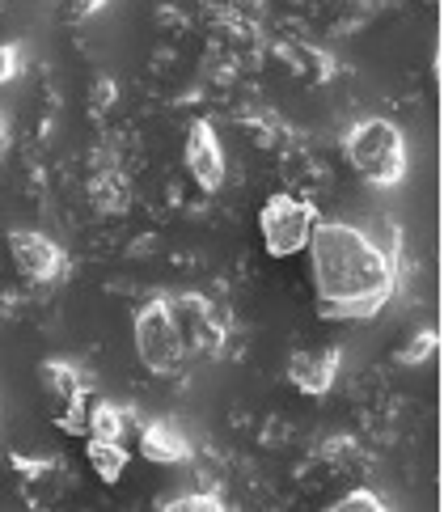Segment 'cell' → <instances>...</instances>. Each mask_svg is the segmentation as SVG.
I'll return each instance as SVG.
<instances>
[{"mask_svg":"<svg viewBox=\"0 0 444 512\" xmlns=\"http://www.w3.org/2000/svg\"><path fill=\"white\" fill-rule=\"evenodd\" d=\"M313 284L326 318H373L398 288V267L368 242L360 225L318 221L309 233Z\"/></svg>","mask_w":444,"mask_h":512,"instance_id":"cell-1","label":"cell"},{"mask_svg":"<svg viewBox=\"0 0 444 512\" xmlns=\"http://www.w3.org/2000/svg\"><path fill=\"white\" fill-rule=\"evenodd\" d=\"M343 153L368 187H398L406 178V136L390 119H360L347 132Z\"/></svg>","mask_w":444,"mask_h":512,"instance_id":"cell-2","label":"cell"},{"mask_svg":"<svg viewBox=\"0 0 444 512\" xmlns=\"http://www.w3.org/2000/svg\"><path fill=\"white\" fill-rule=\"evenodd\" d=\"M165 309H170V322L182 339L187 360L191 356H216L220 347H225L229 322L216 309L212 297H203V292H170V297H165Z\"/></svg>","mask_w":444,"mask_h":512,"instance_id":"cell-3","label":"cell"},{"mask_svg":"<svg viewBox=\"0 0 444 512\" xmlns=\"http://www.w3.org/2000/svg\"><path fill=\"white\" fill-rule=\"evenodd\" d=\"M318 225V208L309 204L301 195H271L263 212H258V233H263V246L267 254L275 259H292V254H301L309 246V233Z\"/></svg>","mask_w":444,"mask_h":512,"instance_id":"cell-4","label":"cell"},{"mask_svg":"<svg viewBox=\"0 0 444 512\" xmlns=\"http://www.w3.org/2000/svg\"><path fill=\"white\" fill-rule=\"evenodd\" d=\"M136 356L148 373L170 377L187 364V352H182V339L170 322V309H165V297H153L136 309Z\"/></svg>","mask_w":444,"mask_h":512,"instance_id":"cell-5","label":"cell"},{"mask_svg":"<svg viewBox=\"0 0 444 512\" xmlns=\"http://www.w3.org/2000/svg\"><path fill=\"white\" fill-rule=\"evenodd\" d=\"M9 254H13L17 271H22L30 284H55V280H64V271H68L64 246L51 242V237L39 233V229H13L9 233Z\"/></svg>","mask_w":444,"mask_h":512,"instance_id":"cell-6","label":"cell"},{"mask_svg":"<svg viewBox=\"0 0 444 512\" xmlns=\"http://www.w3.org/2000/svg\"><path fill=\"white\" fill-rule=\"evenodd\" d=\"M182 157H187V174L199 182V191H220L225 187V144H220L216 127L208 119H195L191 132H187V149H182Z\"/></svg>","mask_w":444,"mask_h":512,"instance_id":"cell-7","label":"cell"},{"mask_svg":"<svg viewBox=\"0 0 444 512\" xmlns=\"http://www.w3.org/2000/svg\"><path fill=\"white\" fill-rule=\"evenodd\" d=\"M339 360H343V352L335 343L330 347H305V352H292V360H288V381L301 394H309V398H322V394H330V386H335V377H339Z\"/></svg>","mask_w":444,"mask_h":512,"instance_id":"cell-8","label":"cell"},{"mask_svg":"<svg viewBox=\"0 0 444 512\" xmlns=\"http://www.w3.org/2000/svg\"><path fill=\"white\" fill-rule=\"evenodd\" d=\"M136 441H140V453L157 466H178L191 457L187 432H182L174 419H148V424L136 428Z\"/></svg>","mask_w":444,"mask_h":512,"instance_id":"cell-9","label":"cell"},{"mask_svg":"<svg viewBox=\"0 0 444 512\" xmlns=\"http://www.w3.org/2000/svg\"><path fill=\"white\" fill-rule=\"evenodd\" d=\"M140 428V419L127 411V407H115V402H89V424H85V436H98V441H123Z\"/></svg>","mask_w":444,"mask_h":512,"instance_id":"cell-10","label":"cell"},{"mask_svg":"<svg viewBox=\"0 0 444 512\" xmlns=\"http://www.w3.org/2000/svg\"><path fill=\"white\" fill-rule=\"evenodd\" d=\"M39 381H43V390L55 398V407H64V402L89 394V377L72 360H43Z\"/></svg>","mask_w":444,"mask_h":512,"instance_id":"cell-11","label":"cell"},{"mask_svg":"<svg viewBox=\"0 0 444 512\" xmlns=\"http://www.w3.org/2000/svg\"><path fill=\"white\" fill-rule=\"evenodd\" d=\"M89 204H94L102 216L127 212V204H132V182H127V174L98 170L94 178H89Z\"/></svg>","mask_w":444,"mask_h":512,"instance_id":"cell-12","label":"cell"},{"mask_svg":"<svg viewBox=\"0 0 444 512\" xmlns=\"http://www.w3.org/2000/svg\"><path fill=\"white\" fill-rule=\"evenodd\" d=\"M85 462L94 466V474H98L102 483H119L123 470H127V445L123 441H98V436H89Z\"/></svg>","mask_w":444,"mask_h":512,"instance_id":"cell-13","label":"cell"},{"mask_svg":"<svg viewBox=\"0 0 444 512\" xmlns=\"http://www.w3.org/2000/svg\"><path fill=\"white\" fill-rule=\"evenodd\" d=\"M161 508H170V512H220V508H225V500H220L216 491H191V496L161 500Z\"/></svg>","mask_w":444,"mask_h":512,"instance_id":"cell-14","label":"cell"},{"mask_svg":"<svg viewBox=\"0 0 444 512\" xmlns=\"http://www.w3.org/2000/svg\"><path fill=\"white\" fill-rule=\"evenodd\" d=\"M335 512H385V500L368 487H351L343 500H335Z\"/></svg>","mask_w":444,"mask_h":512,"instance_id":"cell-15","label":"cell"},{"mask_svg":"<svg viewBox=\"0 0 444 512\" xmlns=\"http://www.w3.org/2000/svg\"><path fill=\"white\" fill-rule=\"evenodd\" d=\"M22 68H26V47L22 43H0V85L17 81Z\"/></svg>","mask_w":444,"mask_h":512,"instance_id":"cell-16","label":"cell"},{"mask_svg":"<svg viewBox=\"0 0 444 512\" xmlns=\"http://www.w3.org/2000/svg\"><path fill=\"white\" fill-rule=\"evenodd\" d=\"M432 352H436V331H419V335L398 352V360H402V364H423Z\"/></svg>","mask_w":444,"mask_h":512,"instance_id":"cell-17","label":"cell"},{"mask_svg":"<svg viewBox=\"0 0 444 512\" xmlns=\"http://www.w3.org/2000/svg\"><path fill=\"white\" fill-rule=\"evenodd\" d=\"M119 98V89H115V81H110V77H98V85H94V111L102 115L106 111V106L110 102H115Z\"/></svg>","mask_w":444,"mask_h":512,"instance_id":"cell-18","label":"cell"},{"mask_svg":"<svg viewBox=\"0 0 444 512\" xmlns=\"http://www.w3.org/2000/svg\"><path fill=\"white\" fill-rule=\"evenodd\" d=\"M102 5H106V0H68V13L72 17H94Z\"/></svg>","mask_w":444,"mask_h":512,"instance_id":"cell-19","label":"cell"},{"mask_svg":"<svg viewBox=\"0 0 444 512\" xmlns=\"http://www.w3.org/2000/svg\"><path fill=\"white\" fill-rule=\"evenodd\" d=\"M0 140H5V115H0Z\"/></svg>","mask_w":444,"mask_h":512,"instance_id":"cell-20","label":"cell"},{"mask_svg":"<svg viewBox=\"0 0 444 512\" xmlns=\"http://www.w3.org/2000/svg\"><path fill=\"white\" fill-rule=\"evenodd\" d=\"M0 157H5V140H0Z\"/></svg>","mask_w":444,"mask_h":512,"instance_id":"cell-21","label":"cell"}]
</instances>
